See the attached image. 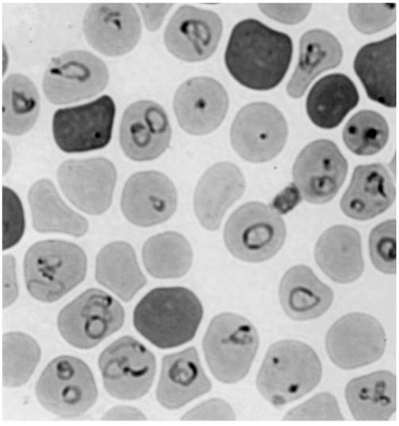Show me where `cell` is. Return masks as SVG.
I'll return each mask as SVG.
<instances>
[{
	"instance_id": "603a6c76",
	"label": "cell",
	"mask_w": 399,
	"mask_h": 426,
	"mask_svg": "<svg viewBox=\"0 0 399 426\" xmlns=\"http://www.w3.org/2000/svg\"><path fill=\"white\" fill-rule=\"evenodd\" d=\"M396 197L391 176L381 164L359 165L343 194L340 207L348 217L366 220L388 209Z\"/></svg>"
},
{
	"instance_id": "52a82bcc",
	"label": "cell",
	"mask_w": 399,
	"mask_h": 426,
	"mask_svg": "<svg viewBox=\"0 0 399 426\" xmlns=\"http://www.w3.org/2000/svg\"><path fill=\"white\" fill-rule=\"evenodd\" d=\"M286 231L280 215L260 202H248L230 217L224 229L229 251L237 258L249 262L265 261L281 248Z\"/></svg>"
},
{
	"instance_id": "ba28073f",
	"label": "cell",
	"mask_w": 399,
	"mask_h": 426,
	"mask_svg": "<svg viewBox=\"0 0 399 426\" xmlns=\"http://www.w3.org/2000/svg\"><path fill=\"white\" fill-rule=\"evenodd\" d=\"M122 305L102 290H85L59 312L57 326L62 336L74 347L89 349L121 328Z\"/></svg>"
},
{
	"instance_id": "8d00e7d4",
	"label": "cell",
	"mask_w": 399,
	"mask_h": 426,
	"mask_svg": "<svg viewBox=\"0 0 399 426\" xmlns=\"http://www.w3.org/2000/svg\"><path fill=\"white\" fill-rule=\"evenodd\" d=\"M348 11L353 25L365 34L388 28L394 23L396 16L394 3H352Z\"/></svg>"
},
{
	"instance_id": "ab89813d",
	"label": "cell",
	"mask_w": 399,
	"mask_h": 426,
	"mask_svg": "<svg viewBox=\"0 0 399 426\" xmlns=\"http://www.w3.org/2000/svg\"><path fill=\"white\" fill-rule=\"evenodd\" d=\"M260 10L279 22L294 24L303 20L312 8L309 3H259Z\"/></svg>"
},
{
	"instance_id": "83f0119b",
	"label": "cell",
	"mask_w": 399,
	"mask_h": 426,
	"mask_svg": "<svg viewBox=\"0 0 399 426\" xmlns=\"http://www.w3.org/2000/svg\"><path fill=\"white\" fill-rule=\"evenodd\" d=\"M359 101L353 81L342 73H332L318 80L310 90L306 110L317 127L330 129L337 127Z\"/></svg>"
},
{
	"instance_id": "5bb4252c",
	"label": "cell",
	"mask_w": 399,
	"mask_h": 426,
	"mask_svg": "<svg viewBox=\"0 0 399 426\" xmlns=\"http://www.w3.org/2000/svg\"><path fill=\"white\" fill-rule=\"evenodd\" d=\"M347 162L338 147L327 139L306 145L297 157L293 178L302 197L321 204L330 201L345 180Z\"/></svg>"
},
{
	"instance_id": "ffe728a7",
	"label": "cell",
	"mask_w": 399,
	"mask_h": 426,
	"mask_svg": "<svg viewBox=\"0 0 399 426\" xmlns=\"http://www.w3.org/2000/svg\"><path fill=\"white\" fill-rule=\"evenodd\" d=\"M177 204L176 189L163 173L141 171L126 182L121 208L132 223L149 227L162 223L174 213Z\"/></svg>"
},
{
	"instance_id": "ac0fdd59",
	"label": "cell",
	"mask_w": 399,
	"mask_h": 426,
	"mask_svg": "<svg viewBox=\"0 0 399 426\" xmlns=\"http://www.w3.org/2000/svg\"><path fill=\"white\" fill-rule=\"evenodd\" d=\"M172 135L167 115L158 103L141 100L124 111L120 125L122 150L135 161H148L162 155Z\"/></svg>"
},
{
	"instance_id": "d6a6232c",
	"label": "cell",
	"mask_w": 399,
	"mask_h": 426,
	"mask_svg": "<svg viewBox=\"0 0 399 426\" xmlns=\"http://www.w3.org/2000/svg\"><path fill=\"white\" fill-rule=\"evenodd\" d=\"M142 257L147 271L158 278L183 276L192 261V252L184 236L167 232L150 237L145 243Z\"/></svg>"
},
{
	"instance_id": "484cf974",
	"label": "cell",
	"mask_w": 399,
	"mask_h": 426,
	"mask_svg": "<svg viewBox=\"0 0 399 426\" xmlns=\"http://www.w3.org/2000/svg\"><path fill=\"white\" fill-rule=\"evenodd\" d=\"M279 296L283 310L295 320H309L321 316L333 300L332 290L309 267L302 264L294 266L285 273Z\"/></svg>"
},
{
	"instance_id": "6da1fadb",
	"label": "cell",
	"mask_w": 399,
	"mask_h": 426,
	"mask_svg": "<svg viewBox=\"0 0 399 426\" xmlns=\"http://www.w3.org/2000/svg\"><path fill=\"white\" fill-rule=\"evenodd\" d=\"M292 55L293 42L287 34L248 18L233 27L224 58L227 71L239 83L265 91L281 82Z\"/></svg>"
},
{
	"instance_id": "4316f807",
	"label": "cell",
	"mask_w": 399,
	"mask_h": 426,
	"mask_svg": "<svg viewBox=\"0 0 399 426\" xmlns=\"http://www.w3.org/2000/svg\"><path fill=\"white\" fill-rule=\"evenodd\" d=\"M351 413L358 420H387L396 409V378L381 370L355 378L345 389Z\"/></svg>"
},
{
	"instance_id": "44dd1931",
	"label": "cell",
	"mask_w": 399,
	"mask_h": 426,
	"mask_svg": "<svg viewBox=\"0 0 399 426\" xmlns=\"http://www.w3.org/2000/svg\"><path fill=\"white\" fill-rule=\"evenodd\" d=\"M244 177L231 162L211 166L201 177L194 196V208L201 225L217 229L225 211L244 193Z\"/></svg>"
},
{
	"instance_id": "4fadbf2b",
	"label": "cell",
	"mask_w": 399,
	"mask_h": 426,
	"mask_svg": "<svg viewBox=\"0 0 399 426\" xmlns=\"http://www.w3.org/2000/svg\"><path fill=\"white\" fill-rule=\"evenodd\" d=\"M386 334L380 322L369 314L348 313L329 329L326 348L332 362L354 369L377 361L384 354Z\"/></svg>"
},
{
	"instance_id": "8fae6325",
	"label": "cell",
	"mask_w": 399,
	"mask_h": 426,
	"mask_svg": "<svg viewBox=\"0 0 399 426\" xmlns=\"http://www.w3.org/2000/svg\"><path fill=\"white\" fill-rule=\"evenodd\" d=\"M115 115L114 101L107 94L89 103L59 108L52 118L55 143L68 153L103 148L111 141Z\"/></svg>"
},
{
	"instance_id": "30bf717a",
	"label": "cell",
	"mask_w": 399,
	"mask_h": 426,
	"mask_svg": "<svg viewBox=\"0 0 399 426\" xmlns=\"http://www.w3.org/2000/svg\"><path fill=\"white\" fill-rule=\"evenodd\" d=\"M108 80L102 59L86 50H71L52 59L43 76V89L50 102L61 105L95 96Z\"/></svg>"
},
{
	"instance_id": "b9f144b4",
	"label": "cell",
	"mask_w": 399,
	"mask_h": 426,
	"mask_svg": "<svg viewBox=\"0 0 399 426\" xmlns=\"http://www.w3.org/2000/svg\"><path fill=\"white\" fill-rule=\"evenodd\" d=\"M3 261V306L6 307L16 299L18 287L15 279L14 258L11 255H5Z\"/></svg>"
},
{
	"instance_id": "74e56055",
	"label": "cell",
	"mask_w": 399,
	"mask_h": 426,
	"mask_svg": "<svg viewBox=\"0 0 399 426\" xmlns=\"http://www.w3.org/2000/svg\"><path fill=\"white\" fill-rule=\"evenodd\" d=\"M25 222L21 201L10 188L3 187V249L15 246L24 232Z\"/></svg>"
},
{
	"instance_id": "d6986e66",
	"label": "cell",
	"mask_w": 399,
	"mask_h": 426,
	"mask_svg": "<svg viewBox=\"0 0 399 426\" xmlns=\"http://www.w3.org/2000/svg\"><path fill=\"white\" fill-rule=\"evenodd\" d=\"M229 100L223 86L209 77H195L176 90L173 106L180 127L192 135L215 130L224 120Z\"/></svg>"
},
{
	"instance_id": "f546056e",
	"label": "cell",
	"mask_w": 399,
	"mask_h": 426,
	"mask_svg": "<svg viewBox=\"0 0 399 426\" xmlns=\"http://www.w3.org/2000/svg\"><path fill=\"white\" fill-rule=\"evenodd\" d=\"M95 277L125 301L131 300L146 283L133 248L124 241L111 243L99 251Z\"/></svg>"
},
{
	"instance_id": "ee69618b",
	"label": "cell",
	"mask_w": 399,
	"mask_h": 426,
	"mask_svg": "<svg viewBox=\"0 0 399 426\" xmlns=\"http://www.w3.org/2000/svg\"><path fill=\"white\" fill-rule=\"evenodd\" d=\"M105 420H143L144 414L138 409L128 406H118L108 411L103 416Z\"/></svg>"
},
{
	"instance_id": "9c48e42d",
	"label": "cell",
	"mask_w": 399,
	"mask_h": 426,
	"mask_svg": "<svg viewBox=\"0 0 399 426\" xmlns=\"http://www.w3.org/2000/svg\"><path fill=\"white\" fill-rule=\"evenodd\" d=\"M98 365L106 390L121 400H134L146 394L155 372L153 354L130 336L107 346L99 355Z\"/></svg>"
},
{
	"instance_id": "d4e9b609",
	"label": "cell",
	"mask_w": 399,
	"mask_h": 426,
	"mask_svg": "<svg viewBox=\"0 0 399 426\" xmlns=\"http://www.w3.org/2000/svg\"><path fill=\"white\" fill-rule=\"evenodd\" d=\"M314 257L322 271L338 283L355 281L363 271L360 234L347 225H337L326 230L317 241Z\"/></svg>"
},
{
	"instance_id": "4dcf8cb0",
	"label": "cell",
	"mask_w": 399,
	"mask_h": 426,
	"mask_svg": "<svg viewBox=\"0 0 399 426\" xmlns=\"http://www.w3.org/2000/svg\"><path fill=\"white\" fill-rule=\"evenodd\" d=\"M28 199L36 231L62 232L74 236H80L87 232L85 218L64 202L49 180L36 181L29 191Z\"/></svg>"
},
{
	"instance_id": "2e32d148",
	"label": "cell",
	"mask_w": 399,
	"mask_h": 426,
	"mask_svg": "<svg viewBox=\"0 0 399 426\" xmlns=\"http://www.w3.org/2000/svg\"><path fill=\"white\" fill-rule=\"evenodd\" d=\"M83 29L88 43L100 53L119 56L139 42L141 24L130 3H94L87 8Z\"/></svg>"
},
{
	"instance_id": "f1b7e54d",
	"label": "cell",
	"mask_w": 399,
	"mask_h": 426,
	"mask_svg": "<svg viewBox=\"0 0 399 426\" xmlns=\"http://www.w3.org/2000/svg\"><path fill=\"white\" fill-rule=\"evenodd\" d=\"M343 50L338 40L330 32L311 29L300 41V55L296 69L287 85L288 95L301 97L310 83L321 72L337 66Z\"/></svg>"
},
{
	"instance_id": "8992f818",
	"label": "cell",
	"mask_w": 399,
	"mask_h": 426,
	"mask_svg": "<svg viewBox=\"0 0 399 426\" xmlns=\"http://www.w3.org/2000/svg\"><path fill=\"white\" fill-rule=\"evenodd\" d=\"M35 390L41 405L62 418L80 416L97 399L90 369L79 358L69 355L52 360L42 372Z\"/></svg>"
},
{
	"instance_id": "7a4b0ae2",
	"label": "cell",
	"mask_w": 399,
	"mask_h": 426,
	"mask_svg": "<svg viewBox=\"0 0 399 426\" xmlns=\"http://www.w3.org/2000/svg\"><path fill=\"white\" fill-rule=\"evenodd\" d=\"M202 315L201 302L191 290L182 287H158L137 304L133 323L152 344L170 348L192 339Z\"/></svg>"
},
{
	"instance_id": "e575fe53",
	"label": "cell",
	"mask_w": 399,
	"mask_h": 426,
	"mask_svg": "<svg viewBox=\"0 0 399 426\" xmlns=\"http://www.w3.org/2000/svg\"><path fill=\"white\" fill-rule=\"evenodd\" d=\"M389 129L379 113L363 110L354 114L346 124L342 137L346 147L358 155H372L386 144Z\"/></svg>"
},
{
	"instance_id": "836d02e7",
	"label": "cell",
	"mask_w": 399,
	"mask_h": 426,
	"mask_svg": "<svg viewBox=\"0 0 399 426\" xmlns=\"http://www.w3.org/2000/svg\"><path fill=\"white\" fill-rule=\"evenodd\" d=\"M41 357V348L30 336L8 332L2 339V382L6 387L25 383L34 371Z\"/></svg>"
},
{
	"instance_id": "f35d334b",
	"label": "cell",
	"mask_w": 399,
	"mask_h": 426,
	"mask_svg": "<svg viewBox=\"0 0 399 426\" xmlns=\"http://www.w3.org/2000/svg\"><path fill=\"white\" fill-rule=\"evenodd\" d=\"M284 420H343L335 397L329 392H321L288 411Z\"/></svg>"
},
{
	"instance_id": "5b68a950",
	"label": "cell",
	"mask_w": 399,
	"mask_h": 426,
	"mask_svg": "<svg viewBox=\"0 0 399 426\" xmlns=\"http://www.w3.org/2000/svg\"><path fill=\"white\" fill-rule=\"evenodd\" d=\"M258 345V334L253 324L232 313L215 316L203 339L209 369L218 380L225 383H236L244 378Z\"/></svg>"
},
{
	"instance_id": "277c9868",
	"label": "cell",
	"mask_w": 399,
	"mask_h": 426,
	"mask_svg": "<svg viewBox=\"0 0 399 426\" xmlns=\"http://www.w3.org/2000/svg\"><path fill=\"white\" fill-rule=\"evenodd\" d=\"M86 271L84 251L64 241L37 242L28 249L24 260L27 290L43 302L62 297L83 281Z\"/></svg>"
},
{
	"instance_id": "3957f363",
	"label": "cell",
	"mask_w": 399,
	"mask_h": 426,
	"mask_svg": "<svg viewBox=\"0 0 399 426\" xmlns=\"http://www.w3.org/2000/svg\"><path fill=\"white\" fill-rule=\"evenodd\" d=\"M322 375L321 361L307 344L293 339L273 343L258 374L262 397L275 406L295 401L312 391Z\"/></svg>"
},
{
	"instance_id": "e0dca14e",
	"label": "cell",
	"mask_w": 399,
	"mask_h": 426,
	"mask_svg": "<svg viewBox=\"0 0 399 426\" xmlns=\"http://www.w3.org/2000/svg\"><path fill=\"white\" fill-rule=\"evenodd\" d=\"M223 32V23L215 12L191 6H181L164 31L167 50L188 62L209 58L215 52Z\"/></svg>"
},
{
	"instance_id": "cb8c5ba5",
	"label": "cell",
	"mask_w": 399,
	"mask_h": 426,
	"mask_svg": "<svg viewBox=\"0 0 399 426\" xmlns=\"http://www.w3.org/2000/svg\"><path fill=\"white\" fill-rule=\"evenodd\" d=\"M396 34L365 45L354 61V69L368 97L388 108L396 106Z\"/></svg>"
},
{
	"instance_id": "1f68e13d",
	"label": "cell",
	"mask_w": 399,
	"mask_h": 426,
	"mask_svg": "<svg viewBox=\"0 0 399 426\" xmlns=\"http://www.w3.org/2000/svg\"><path fill=\"white\" fill-rule=\"evenodd\" d=\"M40 109L38 91L33 82L20 73L8 76L3 84L2 127L18 136L34 125Z\"/></svg>"
},
{
	"instance_id": "9a60e30c",
	"label": "cell",
	"mask_w": 399,
	"mask_h": 426,
	"mask_svg": "<svg viewBox=\"0 0 399 426\" xmlns=\"http://www.w3.org/2000/svg\"><path fill=\"white\" fill-rule=\"evenodd\" d=\"M57 178L62 192L78 209L99 215L111 205L116 171L108 159L67 160L59 166Z\"/></svg>"
},
{
	"instance_id": "7c38bea8",
	"label": "cell",
	"mask_w": 399,
	"mask_h": 426,
	"mask_svg": "<svg viewBox=\"0 0 399 426\" xmlns=\"http://www.w3.org/2000/svg\"><path fill=\"white\" fill-rule=\"evenodd\" d=\"M288 137L286 121L279 110L267 102H253L241 108L230 129L236 152L251 162H265L284 148Z\"/></svg>"
},
{
	"instance_id": "d590c367",
	"label": "cell",
	"mask_w": 399,
	"mask_h": 426,
	"mask_svg": "<svg viewBox=\"0 0 399 426\" xmlns=\"http://www.w3.org/2000/svg\"><path fill=\"white\" fill-rule=\"evenodd\" d=\"M369 251L374 267L386 274L396 271V222L388 220L372 229L369 237Z\"/></svg>"
},
{
	"instance_id": "7bdbcfd3",
	"label": "cell",
	"mask_w": 399,
	"mask_h": 426,
	"mask_svg": "<svg viewBox=\"0 0 399 426\" xmlns=\"http://www.w3.org/2000/svg\"><path fill=\"white\" fill-rule=\"evenodd\" d=\"M141 13L148 30L159 28L164 15L172 7V3H139Z\"/></svg>"
},
{
	"instance_id": "60d3db41",
	"label": "cell",
	"mask_w": 399,
	"mask_h": 426,
	"mask_svg": "<svg viewBox=\"0 0 399 426\" xmlns=\"http://www.w3.org/2000/svg\"><path fill=\"white\" fill-rule=\"evenodd\" d=\"M184 420H234L235 414L231 406L220 399L207 400L188 411Z\"/></svg>"
},
{
	"instance_id": "7402d4cb",
	"label": "cell",
	"mask_w": 399,
	"mask_h": 426,
	"mask_svg": "<svg viewBox=\"0 0 399 426\" xmlns=\"http://www.w3.org/2000/svg\"><path fill=\"white\" fill-rule=\"evenodd\" d=\"M194 347L165 355L156 396L169 409H178L211 389Z\"/></svg>"
}]
</instances>
